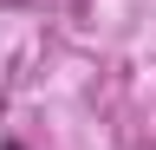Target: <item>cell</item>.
<instances>
[{"instance_id":"1","label":"cell","mask_w":156,"mask_h":150,"mask_svg":"<svg viewBox=\"0 0 156 150\" xmlns=\"http://www.w3.org/2000/svg\"><path fill=\"white\" fill-rule=\"evenodd\" d=\"M0 150H20V144H0Z\"/></svg>"}]
</instances>
